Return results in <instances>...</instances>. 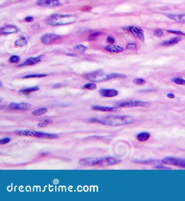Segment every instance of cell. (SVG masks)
I'll list each match as a JSON object with an SVG mask.
<instances>
[{
	"instance_id": "cell-10",
	"label": "cell",
	"mask_w": 185,
	"mask_h": 201,
	"mask_svg": "<svg viewBox=\"0 0 185 201\" xmlns=\"http://www.w3.org/2000/svg\"><path fill=\"white\" fill-rule=\"evenodd\" d=\"M100 95L103 97H113L118 95V91L113 89H101L99 91Z\"/></svg>"
},
{
	"instance_id": "cell-26",
	"label": "cell",
	"mask_w": 185,
	"mask_h": 201,
	"mask_svg": "<svg viewBox=\"0 0 185 201\" xmlns=\"http://www.w3.org/2000/svg\"><path fill=\"white\" fill-rule=\"evenodd\" d=\"M171 80L175 83L179 85H185V80L182 79L180 77H175L173 78Z\"/></svg>"
},
{
	"instance_id": "cell-25",
	"label": "cell",
	"mask_w": 185,
	"mask_h": 201,
	"mask_svg": "<svg viewBox=\"0 0 185 201\" xmlns=\"http://www.w3.org/2000/svg\"><path fill=\"white\" fill-rule=\"evenodd\" d=\"M74 50L75 51L80 52V53H84L87 50V47L85 46L82 45H76L74 47Z\"/></svg>"
},
{
	"instance_id": "cell-12",
	"label": "cell",
	"mask_w": 185,
	"mask_h": 201,
	"mask_svg": "<svg viewBox=\"0 0 185 201\" xmlns=\"http://www.w3.org/2000/svg\"><path fill=\"white\" fill-rule=\"evenodd\" d=\"M92 109L96 111H109V112H116L120 111V109L119 107H104V106H93Z\"/></svg>"
},
{
	"instance_id": "cell-29",
	"label": "cell",
	"mask_w": 185,
	"mask_h": 201,
	"mask_svg": "<svg viewBox=\"0 0 185 201\" xmlns=\"http://www.w3.org/2000/svg\"><path fill=\"white\" fill-rule=\"evenodd\" d=\"M83 88H84V89H86L93 90H95L96 88H97V85H96L95 84L90 83H87L85 84Z\"/></svg>"
},
{
	"instance_id": "cell-11",
	"label": "cell",
	"mask_w": 185,
	"mask_h": 201,
	"mask_svg": "<svg viewBox=\"0 0 185 201\" xmlns=\"http://www.w3.org/2000/svg\"><path fill=\"white\" fill-rule=\"evenodd\" d=\"M31 105L27 103H11L9 107L15 110H28L31 108Z\"/></svg>"
},
{
	"instance_id": "cell-40",
	"label": "cell",
	"mask_w": 185,
	"mask_h": 201,
	"mask_svg": "<svg viewBox=\"0 0 185 201\" xmlns=\"http://www.w3.org/2000/svg\"><path fill=\"white\" fill-rule=\"evenodd\" d=\"M167 96L168 98H174V97H175L174 95L173 94H168Z\"/></svg>"
},
{
	"instance_id": "cell-2",
	"label": "cell",
	"mask_w": 185,
	"mask_h": 201,
	"mask_svg": "<svg viewBox=\"0 0 185 201\" xmlns=\"http://www.w3.org/2000/svg\"><path fill=\"white\" fill-rule=\"evenodd\" d=\"M77 19V17L73 15L54 14L47 18V22L51 25L58 26L71 24L75 22Z\"/></svg>"
},
{
	"instance_id": "cell-33",
	"label": "cell",
	"mask_w": 185,
	"mask_h": 201,
	"mask_svg": "<svg viewBox=\"0 0 185 201\" xmlns=\"http://www.w3.org/2000/svg\"><path fill=\"white\" fill-rule=\"evenodd\" d=\"M137 45L134 43H130L127 46V49L130 50H134L136 49Z\"/></svg>"
},
{
	"instance_id": "cell-15",
	"label": "cell",
	"mask_w": 185,
	"mask_h": 201,
	"mask_svg": "<svg viewBox=\"0 0 185 201\" xmlns=\"http://www.w3.org/2000/svg\"><path fill=\"white\" fill-rule=\"evenodd\" d=\"M41 59L40 57H31L26 59V60L19 65L18 66H28V65H33L41 62Z\"/></svg>"
},
{
	"instance_id": "cell-39",
	"label": "cell",
	"mask_w": 185,
	"mask_h": 201,
	"mask_svg": "<svg viewBox=\"0 0 185 201\" xmlns=\"http://www.w3.org/2000/svg\"><path fill=\"white\" fill-rule=\"evenodd\" d=\"M44 122L46 123V124H47V123H51L53 122V121L51 120V119H46Z\"/></svg>"
},
{
	"instance_id": "cell-41",
	"label": "cell",
	"mask_w": 185,
	"mask_h": 201,
	"mask_svg": "<svg viewBox=\"0 0 185 201\" xmlns=\"http://www.w3.org/2000/svg\"><path fill=\"white\" fill-rule=\"evenodd\" d=\"M45 123L44 122H41L40 123H39L38 124V126H39L40 127H46V124H45Z\"/></svg>"
},
{
	"instance_id": "cell-38",
	"label": "cell",
	"mask_w": 185,
	"mask_h": 201,
	"mask_svg": "<svg viewBox=\"0 0 185 201\" xmlns=\"http://www.w3.org/2000/svg\"><path fill=\"white\" fill-rule=\"evenodd\" d=\"M24 20L27 21L28 22H32L34 21V18L33 17H26L24 19Z\"/></svg>"
},
{
	"instance_id": "cell-31",
	"label": "cell",
	"mask_w": 185,
	"mask_h": 201,
	"mask_svg": "<svg viewBox=\"0 0 185 201\" xmlns=\"http://www.w3.org/2000/svg\"><path fill=\"white\" fill-rule=\"evenodd\" d=\"M156 162L155 160H144V161H136L135 163L137 164H149L152 163H155Z\"/></svg>"
},
{
	"instance_id": "cell-14",
	"label": "cell",
	"mask_w": 185,
	"mask_h": 201,
	"mask_svg": "<svg viewBox=\"0 0 185 201\" xmlns=\"http://www.w3.org/2000/svg\"><path fill=\"white\" fill-rule=\"evenodd\" d=\"M169 18L179 23H185V14H166Z\"/></svg>"
},
{
	"instance_id": "cell-6",
	"label": "cell",
	"mask_w": 185,
	"mask_h": 201,
	"mask_svg": "<svg viewBox=\"0 0 185 201\" xmlns=\"http://www.w3.org/2000/svg\"><path fill=\"white\" fill-rule=\"evenodd\" d=\"M106 76L102 70H97L90 74L87 79L93 82H100L106 81Z\"/></svg>"
},
{
	"instance_id": "cell-7",
	"label": "cell",
	"mask_w": 185,
	"mask_h": 201,
	"mask_svg": "<svg viewBox=\"0 0 185 201\" xmlns=\"http://www.w3.org/2000/svg\"><path fill=\"white\" fill-rule=\"evenodd\" d=\"M102 157H95V158H84L79 161V163L82 166L91 167L98 165L100 166Z\"/></svg>"
},
{
	"instance_id": "cell-8",
	"label": "cell",
	"mask_w": 185,
	"mask_h": 201,
	"mask_svg": "<svg viewBox=\"0 0 185 201\" xmlns=\"http://www.w3.org/2000/svg\"><path fill=\"white\" fill-rule=\"evenodd\" d=\"M60 38V36L53 33H46L41 36L40 40L42 44L45 45H49L53 43L55 41Z\"/></svg>"
},
{
	"instance_id": "cell-13",
	"label": "cell",
	"mask_w": 185,
	"mask_h": 201,
	"mask_svg": "<svg viewBox=\"0 0 185 201\" xmlns=\"http://www.w3.org/2000/svg\"><path fill=\"white\" fill-rule=\"evenodd\" d=\"M18 31L19 29L17 27L13 25H7L1 29V32L6 34L16 33Z\"/></svg>"
},
{
	"instance_id": "cell-19",
	"label": "cell",
	"mask_w": 185,
	"mask_h": 201,
	"mask_svg": "<svg viewBox=\"0 0 185 201\" xmlns=\"http://www.w3.org/2000/svg\"><path fill=\"white\" fill-rule=\"evenodd\" d=\"M151 134L148 132H142L137 135V140L140 141H145L150 138Z\"/></svg>"
},
{
	"instance_id": "cell-32",
	"label": "cell",
	"mask_w": 185,
	"mask_h": 201,
	"mask_svg": "<svg viewBox=\"0 0 185 201\" xmlns=\"http://www.w3.org/2000/svg\"><path fill=\"white\" fill-rule=\"evenodd\" d=\"M163 34V32L160 29H156L154 32V35L156 37H161Z\"/></svg>"
},
{
	"instance_id": "cell-21",
	"label": "cell",
	"mask_w": 185,
	"mask_h": 201,
	"mask_svg": "<svg viewBox=\"0 0 185 201\" xmlns=\"http://www.w3.org/2000/svg\"><path fill=\"white\" fill-rule=\"evenodd\" d=\"M27 44V40L24 37H21L20 38L17 39L15 42V46L22 47Z\"/></svg>"
},
{
	"instance_id": "cell-4",
	"label": "cell",
	"mask_w": 185,
	"mask_h": 201,
	"mask_svg": "<svg viewBox=\"0 0 185 201\" xmlns=\"http://www.w3.org/2000/svg\"><path fill=\"white\" fill-rule=\"evenodd\" d=\"M114 105L117 107L128 108L136 107H147L150 104L148 102L141 100H124L118 101Z\"/></svg>"
},
{
	"instance_id": "cell-16",
	"label": "cell",
	"mask_w": 185,
	"mask_h": 201,
	"mask_svg": "<svg viewBox=\"0 0 185 201\" xmlns=\"http://www.w3.org/2000/svg\"><path fill=\"white\" fill-rule=\"evenodd\" d=\"M181 40V39L179 37H173L168 40H166L162 42L161 44V45L165 47H169V46H171L173 45H175Z\"/></svg>"
},
{
	"instance_id": "cell-43",
	"label": "cell",
	"mask_w": 185,
	"mask_h": 201,
	"mask_svg": "<svg viewBox=\"0 0 185 201\" xmlns=\"http://www.w3.org/2000/svg\"><path fill=\"white\" fill-rule=\"evenodd\" d=\"M47 154H48V153H42V154H41V156H46Z\"/></svg>"
},
{
	"instance_id": "cell-28",
	"label": "cell",
	"mask_w": 185,
	"mask_h": 201,
	"mask_svg": "<svg viewBox=\"0 0 185 201\" xmlns=\"http://www.w3.org/2000/svg\"><path fill=\"white\" fill-rule=\"evenodd\" d=\"M133 83L137 85H143L146 83V81L142 78H136L133 80Z\"/></svg>"
},
{
	"instance_id": "cell-23",
	"label": "cell",
	"mask_w": 185,
	"mask_h": 201,
	"mask_svg": "<svg viewBox=\"0 0 185 201\" xmlns=\"http://www.w3.org/2000/svg\"><path fill=\"white\" fill-rule=\"evenodd\" d=\"M103 33L101 32H95L90 35L88 39L90 41H95L97 40Z\"/></svg>"
},
{
	"instance_id": "cell-17",
	"label": "cell",
	"mask_w": 185,
	"mask_h": 201,
	"mask_svg": "<svg viewBox=\"0 0 185 201\" xmlns=\"http://www.w3.org/2000/svg\"><path fill=\"white\" fill-rule=\"evenodd\" d=\"M127 76L118 73H111L106 76V80H117V79H123L125 78Z\"/></svg>"
},
{
	"instance_id": "cell-3",
	"label": "cell",
	"mask_w": 185,
	"mask_h": 201,
	"mask_svg": "<svg viewBox=\"0 0 185 201\" xmlns=\"http://www.w3.org/2000/svg\"><path fill=\"white\" fill-rule=\"evenodd\" d=\"M15 133L17 135L20 136H28L41 139H58L59 138L58 135L55 134L42 133L34 131H16Z\"/></svg>"
},
{
	"instance_id": "cell-37",
	"label": "cell",
	"mask_w": 185,
	"mask_h": 201,
	"mask_svg": "<svg viewBox=\"0 0 185 201\" xmlns=\"http://www.w3.org/2000/svg\"><path fill=\"white\" fill-rule=\"evenodd\" d=\"M115 42V39L113 38V37H110V36H109L107 37V39H106V42L109 43L110 44H113Z\"/></svg>"
},
{
	"instance_id": "cell-36",
	"label": "cell",
	"mask_w": 185,
	"mask_h": 201,
	"mask_svg": "<svg viewBox=\"0 0 185 201\" xmlns=\"http://www.w3.org/2000/svg\"><path fill=\"white\" fill-rule=\"evenodd\" d=\"M137 37L140 39L141 40L143 41L144 40V36L143 33V31L139 32L138 33H137Z\"/></svg>"
},
{
	"instance_id": "cell-30",
	"label": "cell",
	"mask_w": 185,
	"mask_h": 201,
	"mask_svg": "<svg viewBox=\"0 0 185 201\" xmlns=\"http://www.w3.org/2000/svg\"><path fill=\"white\" fill-rule=\"evenodd\" d=\"M20 57L17 56H11L9 59V62L12 63H16L20 61Z\"/></svg>"
},
{
	"instance_id": "cell-34",
	"label": "cell",
	"mask_w": 185,
	"mask_h": 201,
	"mask_svg": "<svg viewBox=\"0 0 185 201\" xmlns=\"http://www.w3.org/2000/svg\"><path fill=\"white\" fill-rule=\"evenodd\" d=\"M167 32L170 33H172V34H174L181 35H185V33L180 31H172V30H167Z\"/></svg>"
},
{
	"instance_id": "cell-20",
	"label": "cell",
	"mask_w": 185,
	"mask_h": 201,
	"mask_svg": "<svg viewBox=\"0 0 185 201\" xmlns=\"http://www.w3.org/2000/svg\"><path fill=\"white\" fill-rule=\"evenodd\" d=\"M124 29L126 31L130 32L132 34H137V33H138L139 32L143 31V30L141 28H138V27H127L124 28Z\"/></svg>"
},
{
	"instance_id": "cell-1",
	"label": "cell",
	"mask_w": 185,
	"mask_h": 201,
	"mask_svg": "<svg viewBox=\"0 0 185 201\" xmlns=\"http://www.w3.org/2000/svg\"><path fill=\"white\" fill-rule=\"evenodd\" d=\"M95 121L111 126H120L129 125L134 121V118L128 115H109L99 118Z\"/></svg>"
},
{
	"instance_id": "cell-24",
	"label": "cell",
	"mask_w": 185,
	"mask_h": 201,
	"mask_svg": "<svg viewBox=\"0 0 185 201\" xmlns=\"http://www.w3.org/2000/svg\"><path fill=\"white\" fill-rule=\"evenodd\" d=\"M39 90V87L38 86H35V87H31V88H26L24 89H23L21 91V93H24V94H29L31 93L32 92H34V91H36Z\"/></svg>"
},
{
	"instance_id": "cell-27",
	"label": "cell",
	"mask_w": 185,
	"mask_h": 201,
	"mask_svg": "<svg viewBox=\"0 0 185 201\" xmlns=\"http://www.w3.org/2000/svg\"><path fill=\"white\" fill-rule=\"evenodd\" d=\"M47 76L46 74H32L23 77V78H41Z\"/></svg>"
},
{
	"instance_id": "cell-42",
	"label": "cell",
	"mask_w": 185,
	"mask_h": 201,
	"mask_svg": "<svg viewBox=\"0 0 185 201\" xmlns=\"http://www.w3.org/2000/svg\"><path fill=\"white\" fill-rule=\"evenodd\" d=\"M155 168H156V169H169V168H168V167H155Z\"/></svg>"
},
{
	"instance_id": "cell-9",
	"label": "cell",
	"mask_w": 185,
	"mask_h": 201,
	"mask_svg": "<svg viewBox=\"0 0 185 201\" xmlns=\"http://www.w3.org/2000/svg\"><path fill=\"white\" fill-rule=\"evenodd\" d=\"M37 4L41 7H53L59 5L60 2L59 0H38Z\"/></svg>"
},
{
	"instance_id": "cell-18",
	"label": "cell",
	"mask_w": 185,
	"mask_h": 201,
	"mask_svg": "<svg viewBox=\"0 0 185 201\" xmlns=\"http://www.w3.org/2000/svg\"><path fill=\"white\" fill-rule=\"evenodd\" d=\"M105 49L108 51L113 53L122 52L123 51V49L122 47L117 45H108L105 47Z\"/></svg>"
},
{
	"instance_id": "cell-22",
	"label": "cell",
	"mask_w": 185,
	"mask_h": 201,
	"mask_svg": "<svg viewBox=\"0 0 185 201\" xmlns=\"http://www.w3.org/2000/svg\"><path fill=\"white\" fill-rule=\"evenodd\" d=\"M47 109L46 108H41L38 109H36L32 112V114L34 115H41L45 114L47 112Z\"/></svg>"
},
{
	"instance_id": "cell-5",
	"label": "cell",
	"mask_w": 185,
	"mask_h": 201,
	"mask_svg": "<svg viewBox=\"0 0 185 201\" xmlns=\"http://www.w3.org/2000/svg\"><path fill=\"white\" fill-rule=\"evenodd\" d=\"M161 162L166 165H174L185 169V159L174 157H166L162 160Z\"/></svg>"
},
{
	"instance_id": "cell-35",
	"label": "cell",
	"mask_w": 185,
	"mask_h": 201,
	"mask_svg": "<svg viewBox=\"0 0 185 201\" xmlns=\"http://www.w3.org/2000/svg\"><path fill=\"white\" fill-rule=\"evenodd\" d=\"M10 139L9 138H5L4 139H2L0 141V144L1 145H4L6 144L7 143L10 142Z\"/></svg>"
}]
</instances>
